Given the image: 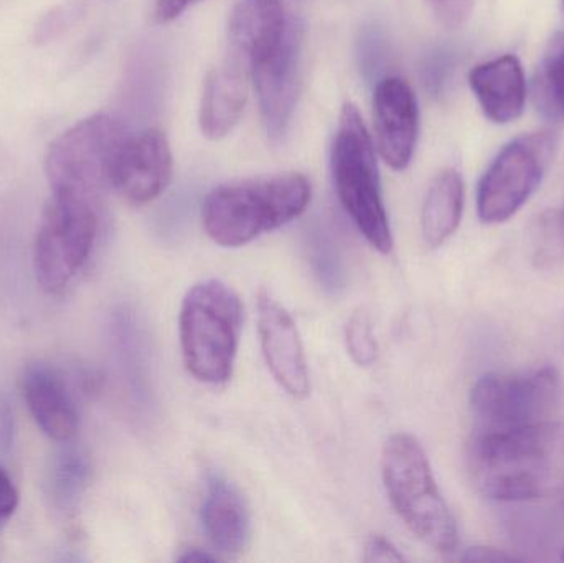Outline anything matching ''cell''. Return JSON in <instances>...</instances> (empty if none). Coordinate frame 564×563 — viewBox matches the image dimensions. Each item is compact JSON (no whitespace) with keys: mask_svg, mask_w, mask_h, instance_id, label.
<instances>
[{"mask_svg":"<svg viewBox=\"0 0 564 563\" xmlns=\"http://www.w3.org/2000/svg\"><path fill=\"white\" fill-rule=\"evenodd\" d=\"M477 489L494 501L549 498L564 488V420L513 426H474L467 450Z\"/></svg>","mask_w":564,"mask_h":563,"instance_id":"6da1fadb","label":"cell"},{"mask_svg":"<svg viewBox=\"0 0 564 563\" xmlns=\"http://www.w3.org/2000/svg\"><path fill=\"white\" fill-rule=\"evenodd\" d=\"M311 195V184L301 174L220 185L205 197L202 220L215 243L243 247L304 214Z\"/></svg>","mask_w":564,"mask_h":563,"instance_id":"7a4b0ae2","label":"cell"},{"mask_svg":"<svg viewBox=\"0 0 564 563\" xmlns=\"http://www.w3.org/2000/svg\"><path fill=\"white\" fill-rule=\"evenodd\" d=\"M241 326L243 306L228 284L207 280L188 290L178 317V336L192 377L207 386L230 380Z\"/></svg>","mask_w":564,"mask_h":563,"instance_id":"3957f363","label":"cell"},{"mask_svg":"<svg viewBox=\"0 0 564 563\" xmlns=\"http://www.w3.org/2000/svg\"><path fill=\"white\" fill-rule=\"evenodd\" d=\"M381 473L391 505L406 528L441 554L456 552V519L437 488L420 442L408 433L390 436L381 456Z\"/></svg>","mask_w":564,"mask_h":563,"instance_id":"277c9868","label":"cell"},{"mask_svg":"<svg viewBox=\"0 0 564 563\" xmlns=\"http://www.w3.org/2000/svg\"><path fill=\"white\" fill-rule=\"evenodd\" d=\"M332 175L341 207L365 240L380 253H390L393 235L381 197L373 141L351 102L344 106L338 119L332 145Z\"/></svg>","mask_w":564,"mask_h":563,"instance_id":"5b68a950","label":"cell"},{"mask_svg":"<svg viewBox=\"0 0 564 563\" xmlns=\"http://www.w3.org/2000/svg\"><path fill=\"white\" fill-rule=\"evenodd\" d=\"M128 129L109 115H93L66 129L50 144L45 172L53 194L95 201L112 187Z\"/></svg>","mask_w":564,"mask_h":563,"instance_id":"8992f818","label":"cell"},{"mask_svg":"<svg viewBox=\"0 0 564 563\" xmlns=\"http://www.w3.org/2000/svg\"><path fill=\"white\" fill-rule=\"evenodd\" d=\"M98 228L95 201L52 192L33 248V270L42 290L56 294L72 284L91 255Z\"/></svg>","mask_w":564,"mask_h":563,"instance_id":"52a82bcc","label":"cell"},{"mask_svg":"<svg viewBox=\"0 0 564 563\" xmlns=\"http://www.w3.org/2000/svg\"><path fill=\"white\" fill-rule=\"evenodd\" d=\"M562 377L553 367L523 373H487L470 393L474 426L513 429L563 419Z\"/></svg>","mask_w":564,"mask_h":563,"instance_id":"ba28073f","label":"cell"},{"mask_svg":"<svg viewBox=\"0 0 564 563\" xmlns=\"http://www.w3.org/2000/svg\"><path fill=\"white\" fill-rule=\"evenodd\" d=\"M556 138L540 131L510 141L494 159L477 188V214L487 225L510 220L542 184Z\"/></svg>","mask_w":564,"mask_h":563,"instance_id":"9c48e42d","label":"cell"},{"mask_svg":"<svg viewBox=\"0 0 564 563\" xmlns=\"http://www.w3.org/2000/svg\"><path fill=\"white\" fill-rule=\"evenodd\" d=\"M171 144L161 129H145L129 136L118 165L112 187L126 202L145 205L164 194L172 181Z\"/></svg>","mask_w":564,"mask_h":563,"instance_id":"30bf717a","label":"cell"},{"mask_svg":"<svg viewBox=\"0 0 564 563\" xmlns=\"http://www.w3.org/2000/svg\"><path fill=\"white\" fill-rule=\"evenodd\" d=\"M258 331L274 380L292 399L304 400L311 392V379L301 336L291 314L268 291L258 296Z\"/></svg>","mask_w":564,"mask_h":563,"instance_id":"8fae6325","label":"cell"},{"mask_svg":"<svg viewBox=\"0 0 564 563\" xmlns=\"http://www.w3.org/2000/svg\"><path fill=\"white\" fill-rule=\"evenodd\" d=\"M373 119L381 159L394 171H404L416 149L420 111L416 96L403 78L387 76L378 83Z\"/></svg>","mask_w":564,"mask_h":563,"instance_id":"7c38bea8","label":"cell"},{"mask_svg":"<svg viewBox=\"0 0 564 563\" xmlns=\"http://www.w3.org/2000/svg\"><path fill=\"white\" fill-rule=\"evenodd\" d=\"M250 76L268 134L281 138L291 122L301 79V42L295 26L291 25L284 43L273 55L251 66Z\"/></svg>","mask_w":564,"mask_h":563,"instance_id":"4fadbf2b","label":"cell"},{"mask_svg":"<svg viewBox=\"0 0 564 563\" xmlns=\"http://www.w3.org/2000/svg\"><path fill=\"white\" fill-rule=\"evenodd\" d=\"M22 390L33 420L48 439L66 443L76 435L78 409L58 370L46 364H32L23 372Z\"/></svg>","mask_w":564,"mask_h":563,"instance_id":"5bb4252c","label":"cell"},{"mask_svg":"<svg viewBox=\"0 0 564 563\" xmlns=\"http://www.w3.org/2000/svg\"><path fill=\"white\" fill-rule=\"evenodd\" d=\"M202 526L220 554L240 555L251 541V512L237 485L214 473L205 485Z\"/></svg>","mask_w":564,"mask_h":563,"instance_id":"9a60e30c","label":"cell"},{"mask_svg":"<svg viewBox=\"0 0 564 563\" xmlns=\"http://www.w3.org/2000/svg\"><path fill=\"white\" fill-rule=\"evenodd\" d=\"M289 29L282 0H241L230 20L231 55L250 69L280 48Z\"/></svg>","mask_w":564,"mask_h":563,"instance_id":"2e32d148","label":"cell"},{"mask_svg":"<svg viewBox=\"0 0 564 563\" xmlns=\"http://www.w3.org/2000/svg\"><path fill=\"white\" fill-rule=\"evenodd\" d=\"M248 76L250 69L235 56L208 73L198 112L205 138H227L240 122L247 106Z\"/></svg>","mask_w":564,"mask_h":563,"instance_id":"e0dca14e","label":"cell"},{"mask_svg":"<svg viewBox=\"0 0 564 563\" xmlns=\"http://www.w3.org/2000/svg\"><path fill=\"white\" fill-rule=\"evenodd\" d=\"M469 85L487 119L509 124L522 116L527 102V82L517 56L503 55L480 63L470 72Z\"/></svg>","mask_w":564,"mask_h":563,"instance_id":"ac0fdd59","label":"cell"},{"mask_svg":"<svg viewBox=\"0 0 564 563\" xmlns=\"http://www.w3.org/2000/svg\"><path fill=\"white\" fill-rule=\"evenodd\" d=\"M464 208V182L456 169H444L424 198L421 228L431 248L446 243L459 227Z\"/></svg>","mask_w":564,"mask_h":563,"instance_id":"d6986e66","label":"cell"},{"mask_svg":"<svg viewBox=\"0 0 564 563\" xmlns=\"http://www.w3.org/2000/svg\"><path fill=\"white\" fill-rule=\"evenodd\" d=\"M533 101L545 121L564 122V32H556L543 52L533 79Z\"/></svg>","mask_w":564,"mask_h":563,"instance_id":"ffe728a7","label":"cell"},{"mask_svg":"<svg viewBox=\"0 0 564 563\" xmlns=\"http://www.w3.org/2000/svg\"><path fill=\"white\" fill-rule=\"evenodd\" d=\"M533 260L540 267H555L564 261V217L546 214L532 231Z\"/></svg>","mask_w":564,"mask_h":563,"instance_id":"44dd1931","label":"cell"},{"mask_svg":"<svg viewBox=\"0 0 564 563\" xmlns=\"http://www.w3.org/2000/svg\"><path fill=\"white\" fill-rule=\"evenodd\" d=\"M347 349L358 366L368 367L377 360L378 346L370 320L364 313L351 316L347 324Z\"/></svg>","mask_w":564,"mask_h":563,"instance_id":"7402d4cb","label":"cell"},{"mask_svg":"<svg viewBox=\"0 0 564 563\" xmlns=\"http://www.w3.org/2000/svg\"><path fill=\"white\" fill-rule=\"evenodd\" d=\"M88 476V466L79 453L68 452L59 458L55 469L53 488L62 501H69L79 495Z\"/></svg>","mask_w":564,"mask_h":563,"instance_id":"603a6c76","label":"cell"},{"mask_svg":"<svg viewBox=\"0 0 564 563\" xmlns=\"http://www.w3.org/2000/svg\"><path fill=\"white\" fill-rule=\"evenodd\" d=\"M436 19L446 29L457 30L466 25L474 9V0H426Z\"/></svg>","mask_w":564,"mask_h":563,"instance_id":"cb8c5ba5","label":"cell"},{"mask_svg":"<svg viewBox=\"0 0 564 563\" xmlns=\"http://www.w3.org/2000/svg\"><path fill=\"white\" fill-rule=\"evenodd\" d=\"M403 555L390 541L383 538H373L365 548V562H403Z\"/></svg>","mask_w":564,"mask_h":563,"instance_id":"d4e9b609","label":"cell"},{"mask_svg":"<svg viewBox=\"0 0 564 563\" xmlns=\"http://www.w3.org/2000/svg\"><path fill=\"white\" fill-rule=\"evenodd\" d=\"M197 2L200 0H154L152 17H154L155 23H169Z\"/></svg>","mask_w":564,"mask_h":563,"instance_id":"484cf974","label":"cell"},{"mask_svg":"<svg viewBox=\"0 0 564 563\" xmlns=\"http://www.w3.org/2000/svg\"><path fill=\"white\" fill-rule=\"evenodd\" d=\"M19 506V492L6 469L0 466V519L9 518Z\"/></svg>","mask_w":564,"mask_h":563,"instance_id":"4316f807","label":"cell"},{"mask_svg":"<svg viewBox=\"0 0 564 563\" xmlns=\"http://www.w3.org/2000/svg\"><path fill=\"white\" fill-rule=\"evenodd\" d=\"M460 561L469 562H516L519 557L516 555L506 554V552L497 551L490 548H474L466 551V554L460 557Z\"/></svg>","mask_w":564,"mask_h":563,"instance_id":"83f0119b","label":"cell"},{"mask_svg":"<svg viewBox=\"0 0 564 563\" xmlns=\"http://www.w3.org/2000/svg\"><path fill=\"white\" fill-rule=\"evenodd\" d=\"M181 562H215L218 561L217 555L207 554V552L198 551V549H192V551L185 552L182 557H178Z\"/></svg>","mask_w":564,"mask_h":563,"instance_id":"f1b7e54d","label":"cell"},{"mask_svg":"<svg viewBox=\"0 0 564 563\" xmlns=\"http://www.w3.org/2000/svg\"><path fill=\"white\" fill-rule=\"evenodd\" d=\"M562 561L564 562V548H563V551H562Z\"/></svg>","mask_w":564,"mask_h":563,"instance_id":"f546056e","label":"cell"},{"mask_svg":"<svg viewBox=\"0 0 564 563\" xmlns=\"http://www.w3.org/2000/svg\"><path fill=\"white\" fill-rule=\"evenodd\" d=\"M562 2H563V10H564V0H562Z\"/></svg>","mask_w":564,"mask_h":563,"instance_id":"4dcf8cb0","label":"cell"}]
</instances>
